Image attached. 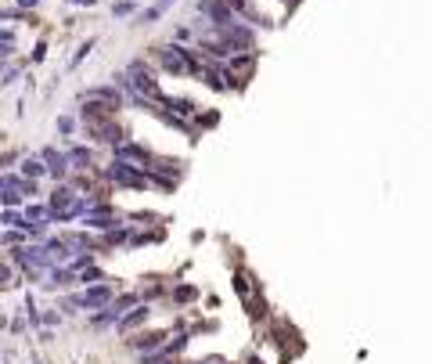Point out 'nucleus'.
Masks as SVG:
<instances>
[{"label": "nucleus", "instance_id": "obj_1", "mask_svg": "<svg viewBox=\"0 0 432 364\" xmlns=\"http://www.w3.org/2000/svg\"><path fill=\"white\" fill-rule=\"evenodd\" d=\"M108 177H112L115 184H126V188H144V184H148V173H144V170H134L126 159H115V163L108 166Z\"/></svg>", "mask_w": 432, "mask_h": 364}, {"label": "nucleus", "instance_id": "obj_2", "mask_svg": "<svg viewBox=\"0 0 432 364\" xmlns=\"http://www.w3.org/2000/svg\"><path fill=\"white\" fill-rule=\"evenodd\" d=\"M198 11L216 25V29H223V25H230L234 22V11H230V4L227 0H198Z\"/></svg>", "mask_w": 432, "mask_h": 364}, {"label": "nucleus", "instance_id": "obj_3", "mask_svg": "<svg viewBox=\"0 0 432 364\" xmlns=\"http://www.w3.org/2000/svg\"><path fill=\"white\" fill-rule=\"evenodd\" d=\"M108 299H112V289L108 285H94V289H87L80 296H72L69 307H87V310H94V307H108Z\"/></svg>", "mask_w": 432, "mask_h": 364}, {"label": "nucleus", "instance_id": "obj_4", "mask_svg": "<svg viewBox=\"0 0 432 364\" xmlns=\"http://www.w3.org/2000/svg\"><path fill=\"white\" fill-rule=\"evenodd\" d=\"M15 263L36 270V267H47V263H51V253H47V246H44V249H40V246H22V249H15Z\"/></svg>", "mask_w": 432, "mask_h": 364}, {"label": "nucleus", "instance_id": "obj_5", "mask_svg": "<svg viewBox=\"0 0 432 364\" xmlns=\"http://www.w3.org/2000/svg\"><path fill=\"white\" fill-rule=\"evenodd\" d=\"M159 62H162V69H166V72H173V76H184V72H187L184 47H162V51H159Z\"/></svg>", "mask_w": 432, "mask_h": 364}, {"label": "nucleus", "instance_id": "obj_6", "mask_svg": "<svg viewBox=\"0 0 432 364\" xmlns=\"http://www.w3.org/2000/svg\"><path fill=\"white\" fill-rule=\"evenodd\" d=\"M87 130L90 134H97V141H108V144H123V130L115 127V123H87Z\"/></svg>", "mask_w": 432, "mask_h": 364}, {"label": "nucleus", "instance_id": "obj_7", "mask_svg": "<svg viewBox=\"0 0 432 364\" xmlns=\"http://www.w3.org/2000/svg\"><path fill=\"white\" fill-rule=\"evenodd\" d=\"M80 101H108V105H115V108L123 105V98H119V90H115V87H90V90L80 94Z\"/></svg>", "mask_w": 432, "mask_h": 364}, {"label": "nucleus", "instance_id": "obj_8", "mask_svg": "<svg viewBox=\"0 0 432 364\" xmlns=\"http://www.w3.org/2000/svg\"><path fill=\"white\" fill-rule=\"evenodd\" d=\"M44 163H47V173H51V177H61V173L69 170V155H61V151H54V148H44Z\"/></svg>", "mask_w": 432, "mask_h": 364}, {"label": "nucleus", "instance_id": "obj_9", "mask_svg": "<svg viewBox=\"0 0 432 364\" xmlns=\"http://www.w3.org/2000/svg\"><path fill=\"white\" fill-rule=\"evenodd\" d=\"M115 155L119 159H137V163H151V151L141 144H115Z\"/></svg>", "mask_w": 432, "mask_h": 364}, {"label": "nucleus", "instance_id": "obj_10", "mask_svg": "<svg viewBox=\"0 0 432 364\" xmlns=\"http://www.w3.org/2000/svg\"><path fill=\"white\" fill-rule=\"evenodd\" d=\"M72 191L69 188H54V195H51V213L58 217V213H65V209H72Z\"/></svg>", "mask_w": 432, "mask_h": 364}, {"label": "nucleus", "instance_id": "obj_11", "mask_svg": "<svg viewBox=\"0 0 432 364\" xmlns=\"http://www.w3.org/2000/svg\"><path fill=\"white\" fill-rule=\"evenodd\" d=\"M162 339H166L162 332H148V336H137V339H130V346H137V350H148V353H151L155 346H162Z\"/></svg>", "mask_w": 432, "mask_h": 364}, {"label": "nucleus", "instance_id": "obj_12", "mask_svg": "<svg viewBox=\"0 0 432 364\" xmlns=\"http://www.w3.org/2000/svg\"><path fill=\"white\" fill-rule=\"evenodd\" d=\"M148 317V307H137L134 314H126V317H119V332H130V328H137L141 321Z\"/></svg>", "mask_w": 432, "mask_h": 364}, {"label": "nucleus", "instance_id": "obj_13", "mask_svg": "<svg viewBox=\"0 0 432 364\" xmlns=\"http://www.w3.org/2000/svg\"><path fill=\"white\" fill-rule=\"evenodd\" d=\"M69 163H72V166H90V163H94V151H90V148H72V151H69Z\"/></svg>", "mask_w": 432, "mask_h": 364}, {"label": "nucleus", "instance_id": "obj_14", "mask_svg": "<svg viewBox=\"0 0 432 364\" xmlns=\"http://www.w3.org/2000/svg\"><path fill=\"white\" fill-rule=\"evenodd\" d=\"M137 299H141L137 292H126V296H119V299H115V303H112V310H115V314H123L126 307H137Z\"/></svg>", "mask_w": 432, "mask_h": 364}, {"label": "nucleus", "instance_id": "obj_15", "mask_svg": "<svg viewBox=\"0 0 432 364\" xmlns=\"http://www.w3.org/2000/svg\"><path fill=\"white\" fill-rule=\"evenodd\" d=\"M234 289H238V296H245V299H249V296H252V278L242 270V274H238V281H234Z\"/></svg>", "mask_w": 432, "mask_h": 364}, {"label": "nucleus", "instance_id": "obj_16", "mask_svg": "<svg viewBox=\"0 0 432 364\" xmlns=\"http://www.w3.org/2000/svg\"><path fill=\"white\" fill-rule=\"evenodd\" d=\"M44 170H47V166H40L36 159H25V163H22V173H25V177H40Z\"/></svg>", "mask_w": 432, "mask_h": 364}, {"label": "nucleus", "instance_id": "obj_17", "mask_svg": "<svg viewBox=\"0 0 432 364\" xmlns=\"http://www.w3.org/2000/svg\"><path fill=\"white\" fill-rule=\"evenodd\" d=\"M69 281H72V274H69V270H58V267H54V270H51V281H47V285H69Z\"/></svg>", "mask_w": 432, "mask_h": 364}, {"label": "nucleus", "instance_id": "obj_18", "mask_svg": "<svg viewBox=\"0 0 432 364\" xmlns=\"http://www.w3.org/2000/svg\"><path fill=\"white\" fill-rule=\"evenodd\" d=\"M25 220H47V209L44 206H29L25 209Z\"/></svg>", "mask_w": 432, "mask_h": 364}, {"label": "nucleus", "instance_id": "obj_19", "mask_svg": "<svg viewBox=\"0 0 432 364\" xmlns=\"http://www.w3.org/2000/svg\"><path fill=\"white\" fill-rule=\"evenodd\" d=\"M173 296H177L180 303H187V299H194V289H191V285H180V289H177Z\"/></svg>", "mask_w": 432, "mask_h": 364}, {"label": "nucleus", "instance_id": "obj_20", "mask_svg": "<svg viewBox=\"0 0 432 364\" xmlns=\"http://www.w3.org/2000/svg\"><path fill=\"white\" fill-rule=\"evenodd\" d=\"M184 346H187V336H177V339H173V343L166 346V353H180Z\"/></svg>", "mask_w": 432, "mask_h": 364}, {"label": "nucleus", "instance_id": "obj_21", "mask_svg": "<svg viewBox=\"0 0 432 364\" xmlns=\"http://www.w3.org/2000/svg\"><path fill=\"white\" fill-rule=\"evenodd\" d=\"M58 130H61V134H69V130H72V119H69V115H61V119H58Z\"/></svg>", "mask_w": 432, "mask_h": 364}, {"label": "nucleus", "instance_id": "obj_22", "mask_svg": "<svg viewBox=\"0 0 432 364\" xmlns=\"http://www.w3.org/2000/svg\"><path fill=\"white\" fill-rule=\"evenodd\" d=\"M134 11V4H126V0H123V4H115V15H130Z\"/></svg>", "mask_w": 432, "mask_h": 364}, {"label": "nucleus", "instance_id": "obj_23", "mask_svg": "<svg viewBox=\"0 0 432 364\" xmlns=\"http://www.w3.org/2000/svg\"><path fill=\"white\" fill-rule=\"evenodd\" d=\"M0 241H22V234L18 231H8V234H0Z\"/></svg>", "mask_w": 432, "mask_h": 364}, {"label": "nucleus", "instance_id": "obj_24", "mask_svg": "<svg viewBox=\"0 0 432 364\" xmlns=\"http://www.w3.org/2000/svg\"><path fill=\"white\" fill-rule=\"evenodd\" d=\"M97 278H101V270H83V278H80V281H97Z\"/></svg>", "mask_w": 432, "mask_h": 364}, {"label": "nucleus", "instance_id": "obj_25", "mask_svg": "<svg viewBox=\"0 0 432 364\" xmlns=\"http://www.w3.org/2000/svg\"><path fill=\"white\" fill-rule=\"evenodd\" d=\"M76 4H94V0H76Z\"/></svg>", "mask_w": 432, "mask_h": 364}, {"label": "nucleus", "instance_id": "obj_26", "mask_svg": "<svg viewBox=\"0 0 432 364\" xmlns=\"http://www.w3.org/2000/svg\"><path fill=\"white\" fill-rule=\"evenodd\" d=\"M0 328H4V317H0Z\"/></svg>", "mask_w": 432, "mask_h": 364}]
</instances>
